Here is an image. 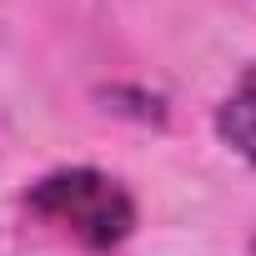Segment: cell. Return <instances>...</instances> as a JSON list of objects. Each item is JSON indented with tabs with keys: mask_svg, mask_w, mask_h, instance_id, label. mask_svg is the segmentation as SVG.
Returning <instances> with one entry per match:
<instances>
[{
	"mask_svg": "<svg viewBox=\"0 0 256 256\" xmlns=\"http://www.w3.org/2000/svg\"><path fill=\"white\" fill-rule=\"evenodd\" d=\"M216 136L246 166H256V66H246L236 76V86L221 96V106H216Z\"/></svg>",
	"mask_w": 256,
	"mask_h": 256,
	"instance_id": "7a4b0ae2",
	"label": "cell"
},
{
	"mask_svg": "<svg viewBox=\"0 0 256 256\" xmlns=\"http://www.w3.org/2000/svg\"><path fill=\"white\" fill-rule=\"evenodd\" d=\"M20 201L46 231H56V236H66V241H76L80 251H96V256L126 246L136 231V216H141L136 196L96 166L46 171L40 181L26 186Z\"/></svg>",
	"mask_w": 256,
	"mask_h": 256,
	"instance_id": "6da1fadb",
	"label": "cell"
},
{
	"mask_svg": "<svg viewBox=\"0 0 256 256\" xmlns=\"http://www.w3.org/2000/svg\"><path fill=\"white\" fill-rule=\"evenodd\" d=\"M251 251H256V241H251Z\"/></svg>",
	"mask_w": 256,
	"mask_h": 256,
	"instance_id": "3957f363",
	"label": "cell"
}]
</instances>
